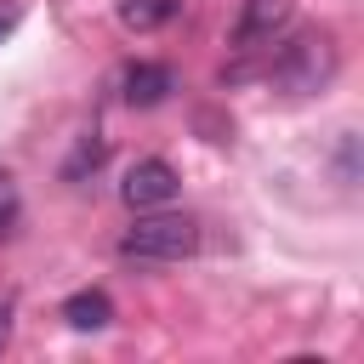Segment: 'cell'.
I'll return each instance as SVG.
<instances>
[{"mask_svg": "<svg viewBox=\"0 0 364 364\" xmlns=\"http://www.w3.org/2000/svg\"><path fill=\"white\" fill-rule=\"evenodd\" d=\"M199 250V222L193 216H136L119 239V256L131 262H182Z\"/></svg>", "mask_w": 364, "mask_h": 364, "instance_id": "1", "label": "cell"}, {"mask_svg": "<svg viewBox=\"0 0 364 364\" xmlns=\"http://www.w3.org/2000/svg\"><path fill=\"white\" fill-rule=\"evenodd\" d=\"M330 74H336V40L318 34V28L284 40L279 57H273V80L284 91H318V85H330Z\"/></svg>", "mask_w": 364, "mask_h": 364, "instance_id": "2", "label": "cell"}, {"mask_svg": "<svg viewBox=\"0 0 364 364\" xmlns=\"http://www.w3.org/2000/svg\"><path fill=\"white\" fill-rule=\"evenodd\" d=\"M176 171L165 165V159H136L131 171H125V182H119V199L131 205V210H159V205H171L176 199Z\"/></svg>", "mask_w": 364, "mask_h": 364, "instance_id": "3", "label": "cell"}, {"mask_svg": "<svg viewBox=\"0 0 364 364\" xmlns=\"http://www.w3.org/2000/svg\"><path fill=\"white\" fill-rule=\"evenodd\" d=\"M284 23H290V0H245L239 17H233V46H239V51H256V46H267Z\"/></svg>", "mask_w": 364, "mask_h": 364, "instance_id": "4", "label": "cell"}, {"mask_svg": "<svg viewBox=\"0 0 364 364\" xmlns=\"http://www.w3.org/2000/svg\"><path fill=\"white\" fill-rule=\"evenodd\" d=\"M119 91H125L131 108H159V102L176 91V74H171L165 63H131V68L119 74Z\"/></svg>", "mask_w": 364, "mask_h": 364, "instance_id": "5", "label": "cell"}, {"mask_svg": "<svg viewBox=\"0 0 364 364\" xmlns=\"http://www.w3.org/2000/svg\"><path fill=\"white\" fill-rule=\"evenodd\" d=\"M63 318L74 330H108L114 324V301H108V290H74L63 301Z\"/></svg>", "mask_w": 364, "mask_h": 364, "instance_id": "6", "label": "cell"}, {"mask_svg": "<svg viewBox=\"0 0 364 364\" xmlns=\"http://www.w3.org/2000/svg\"><path fill=\"white\" fill-rule=\"evenodd\" d=\"M176 11H182V0H119V23H125V28H136V34H148V28L171 23Z\"/></svg>", "mask_w": 364, "mask_h": 364, "instance_id": "7", "label": "cell"}, {"mask_svg": "<svg viewBox=\"0 0 364 364\" xmlns=\"http://www.w3.org/2000/svg\"><path fill=\"white\" fill-rule=\"evenodd\" d=\"M102 154H108V148H102V136H80V148L63 159V182H80L85 171H97V165H102Z\"/></svg>", "mask_w": 364, "mask_h": 364, "instance_id": "8", "label": "cell"}, {"mask_svg": "<svg viewBox=\"0 0 364 364\" xmlns=\"http://www.w3.org/2000/svg\"><path fill=\"white\" fill-rule=\"evenodd\" d=\"M11 216H17V193H11V176L0 171V233L11 228Z\"/></svg>", "mask_w": 364, "mask_h": 364, "instance_id": "9", "label": "cell"}, {"mask_svg": "<svg viewBox=\"0 0 364 364\" xmlns=\"http://www.w3.org/2000/svg\"><path fill=\"white\" fill-rule=\"evenodd\" d=\"M11 324H17V301L0 296V353H6V341H11Z\"/></svg>", "mask_w": 364, "mask_h": 364, "instance_id": "10", "label": "cell"}, {"mask_svg": "<svg viewBox=\"0 0 364 364\" xmlns=\"http://www.w3.org/2000/svg\"><path fill=\"white\" fill-rule=\"evenodd\" d=\"M6 28H11V17H6V11H0V34H6Z\"/></svg>", "mask_w": 364, "mask_h": 364, "instance_id": "11", "label": "cell"}]
</instances>
